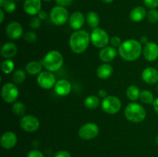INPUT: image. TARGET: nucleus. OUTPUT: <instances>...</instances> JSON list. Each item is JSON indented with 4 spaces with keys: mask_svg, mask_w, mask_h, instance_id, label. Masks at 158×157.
I'll list each match as a JSON object with an SVG mask.
<instances>
[{
    "mask_svg": "<svg viewBox=\"0 0 158 157\" xmlns=\"http://www.w3.org/2000/svg\"><path fill=\"white\" fill-rule=\"evenodd\" d=\"M143 51L140 42L136 39H127L118 48V53L123 60L134 62L140 56Z\"/></svg>",
    "mask_w": 158,
    "mask_h": 157,
    "instance_id": "f257e3e1",
    "label": "nucleus"
},
{
    "mask_svg": "<svg viewBox=\"0 0 158 157\" xmlns=\"http://www.w3.org/2000/svg\"><path fill=\"white\" fill-rule=\"evenodd\" d=\"M90 42V34L85 30L74 31L69 37V44L70 49L76 54L84 52L89 46Z\"/></svg>",
    "mask_w": 158,
    "mask_h": 157,
    "instance_id": "f03ea898",
    "label": "nucleus"
},
{
    "mask_svg": "<svg viewBox=\"0 0 158 157\" xmlns=\"http://www.w3.org/2000/svg\"><path fill=\"white\" fill-rule=\"evenodd\" d=\"M42 63L45 69L49 72L59 71L63 66L64 58L63 54L57 50H51L48 52L42 60Z\"/></svg>",
    "mask_w": 158,
    "mask_h": 157,
    "instance_id": "7ed1b4c3",
    "label": "nucleus"
},
{
    "mask_svg": "<svg viewBox=\"0 0 158 157\" xmlns=\"http://www.w3.org/2000/svg\"><path fill=\"white\" fill-rule=\"evenodd\" d=\"M124 115L129 122L133 123H140L145 119L147 112L143 106L135 102H132L125 108Z\"/></svg>",
    "mask_w": 158,
    "mask_h": 157,
    "instance_id": "20e7f679",
    "label": "nucleus"
},
{
    "mask_svg": "<svg viewBox=\"0 0 158 157\" xmlns=\"http://www.w3.org/2000/svg\"><path fill=\"white\" fill-rule=\"evenodd\" d=\"M69 14L66 7L61 6H56L51 9L49 18L51 22L56 26H63L66 24L69 18Z\"/></svg>",
    "mask_w": 158,
    "mask_h": 157,
    "instance_id": "39448f33",
    "label": "nucleus"
},
{
    "mask_svg": "<svg viewBox=\"0 0 158 157\" xmlns=\"http://www.w3.org/2000/svg\"><path fill=\"white\" fill-rule=\"evenodd\" d=\"M110 39V38L107 32L101 28L97 27L94 29L90 33V42L95 47L99 49H103L107 46Z\"/></svg>",
    "mask_w": 158,
    "mask_h": 157,
    "instance_id": "423d86ee",
    "label": "nucleus"
},
{
    "mask_svg": "<svg viewBox=\"0 0 158 157\" xmlns=\"http://www.w3.org/2000/svg\"><path fill=\"white\" fill-rule=\"evenodd\" d=\"M101 107L103 112L107 114L114 115L121 109L122 103L120 99L115 95H107L103 99Z\"/></svg>",
    "mask_w": 158,
    "mask_h": 157,
    "instance_id": "0eeeda50",
    "label": "nucleus"
},
{
    "mask_svg": "<svg viewBox=\"0 0 158 157\" xmlns=\"http://www.w3.org/2000/svg\"><path fill=\"white\" fill-rule=\"evenodd\" d=\"M19 94L18 86L12 83H7L3 85L2 88V98L6 103H12L15 102Z\"/></svg>",
    "mask_w": 158,
    "mask_h": 157,
    "instance_id": "6e6552de",
    "label": "nucleus"
},
{
    "mask_svg": "<svg viewBox=\"0 0 158 157\" xmlns=\"http://www.w3.org/2000/svg\"><path fill=\"white\" fill-rule=\"evenodd\" d=\"M100 132L98 125L94 123H87L81 126L78 130V135L84 140H90L96 138Z\"/></svg>",
    "mask_w": 158,
    "mask_h": 157,
    "instance_id": "1a4fd4ad",
    "label": "nucleus"
},
{
    "mask_svg": "<svg viewBox=\"0 0 158 157\" xmlns=\"http://www.w3.org/2000/svg\"><path fill=\"white\" fill-rule=\"evenodd\" d=\"M55 75L49 71H43L37 76V83L43 89H49L54 87L56 83Z\"/></svg>",
    "mask_w": 158,
    "mask_h": 157,
    "instance_id": "9d476101",
    "label": "nucleus"
},
{
    "mask_svg": "<svg viewBox=\"0 0 158 157\" xmlns=\"http://www.w3.org/2000/svg\"><path fill=\"white\" fill-rule=\"evenodd\" d=\"M40 120L33 115H25L20 119L22 129L27 132H33L40 128Z\"/></svg>",
    "mask_w": 158,
    "mask_h": 157,
    "instance_id": "9b49d317",
    "label": "nucleus"
},
{
    "mask_svg": "<svg viewBox=\"0 0 158 157\" xmlns=\"http://www.w3.org/2000/svg\"><path fill=\"white\" fill-rule=\"evenodd\" d=\"M6 33L11 39H18L23 36V28L19 22H10L6 26Z\"/></svg>",
    "mask_w": 158,
    "mask_h": 157,
    "instance_id": "f8f14e48",
    "label": "nucleus"
},
{
    "mask_svg": "<svg viewBox=\"0 0 158 157\" xmlns=\"http://www.w3.org/2000/svg\"><path fill=\"white\" fill-rule=\"evenodd\" d=\"M142 53L147 61H156L158 58V45L154 42H148L143 46Z\"/></svg>",
    "mask_w": 158,
    "mask_h": 157,
    "instance_id": "ddd939ff",
    "label": "nucleus"
},
{
    "mask_svg": "<svg viewBox=\"0 0 158 157\" xmlns=\"http://www.w3.org/2000/svg\"><path fill=\"white\" fill-rule=\"evenodd\" d=\"M86 22V17L83 12L80 11H76L73 12L69 18V25L71 29L74 31L80 30Z\"/></svg>",
    "mask_w": 158,
    "mask_h": 157,
    "instance_id": "4468645a",
    "label": "nucleus"
},
{
    "mask_svg": "<svg viewBox=\"0 0 158 157\" xmlns=\"http://www.w3.org/2000/svg\"><path fill=\"white\" fill-rule=\"evenodd\" d=\"M42 9V0H25L23 9L29 15H37Z\"/></svg>",
    "mask_w": 158,
    "mask_h": 157,
    "instance_id": "2eb2a0df",
    "label": "nucleus"
},
{
    "mask_svg": "<svg viewBox=\"0 0 158 157\" xmlns=\"http://www.w3.org/2000/svg\"><path fill=\"white\" fill-rule=\"evenodd\" d=\"M17 141H18V139H17L16 135L11 131L4 132L2 135L1 139H0L2 147L6 149H11L15 147V145L17 144Z\"/></svg>",
    "mask_w": 158,
    "mask_h": 157,
    "instance_id": "dca6fc26",
    "label": "nucleus"
},
{
    "mask_svg": "<svg viewBox=\"0 0 158 157\" xmlns=\"http://www.w3.org/2000/svg\"><path fill=\"white\" fill-rule=\"evenodd\" d=\"M142 79L148 85L158 83V70L154 67H148L141 73Z\"/></svg>",
    "mask_w": 158,
    "mask_h": 157,
    "instance_id": "f3484780",
    "label": "nucleus"
},
{
    "mask_svg": "<svg viewBox=\"0 0 158 157\" xmlns=\"http://www.w3.org/2000/svg\"><path fill=\"white\" fill-rule=\"evenodd\" d=\"M71 90H72V85L70 82L64 78L58 80L54 86V91L60 96L68 95L70 93Z\"/></svg>",
    "mask_w": 158,
    "mask_h": 157,
    "instance_id": "a211bd4d",
    "label": "nucleus"
},
{
    "mask_svg": "<svg viewBox=\"0 0 158 157\" xmlns=\"http://www.w3.org/2000/svg\"><path fill=\"white\" fill-rule=\"evenodd\" d=\"M117 51L113 46H106L100 49L99 52V58L104 63H108L114 60L117 57Z\"/></svg>",
    "mask_w": 158,
    "mask_h": 157,
    "instance_id": "6ab92c4d",
    "label": "nucleus"
},
{
    "mask_svg": "<svg viewBox=\"0 0 158 157\" xmlns=\"http://www.w3.org/2000/svg\"><path fill=\"white\" fill-rule=\"evenodd\" d=\"M18 52L17 46L12 42H6L1 48V55L6 59H11L16 55Z\"/></svg>",
    "mask_w": 158,
    "mask_h": 157,
    "instance_id": "aec40b11",
    "label": "nucleus"
},
{
    "mask_svg": "<svg viewBox=\"0 0 158 157\" xmlns=\"http://www.w3.org/2000/svg\"><path fill=\"white\" fill-rule=\"evenodd\" d=\"M147 15H148V12L144 7L137 6L131 11L129 17L130 19L134 22H140L146 18Z\"/></svg>",
    "mask_w": 158,
    "mask_h": 157,
    "instance_id": "412c9836",
    "label": "nucleus"
},
{
    "mask_svg": "<svg viewBox=\"0 0 158 157\" xmlns=\"http://www.w3.org/2000/svg\"><path fill=\"white\" fill-rule=\"evenodd\" d=\"M114 69L109 63H103L100 65L97 69V75L101 79H107L112 75Z\"/></svg>",
    "mask_w": 158,
    "mask_h": 157,
    "instance_id": "4be33fe9",
    "label": "nucleus"
},
{
    "mask_svg": "<svg viewBox=\"0 0 158 157\" xmlns=\"http://www.w3.org/2000/svg\"><path fill=\"white\" fill-rule=\"evenodd\" d=\"M43 63L42 62L37 61H31L26 65V72L28 74L32 75H38L39 74L43 72Z\"/></svg>",
    "mask_w": 158,
    "mask_h": 157,
    "instance_id": "5701e85b",
    "label": "nucleus"
},
{
    "mask_svg": "<svg viewBox=\"0 0 158 157\" xmlns=\"http://www.w3.org/2000/svg\"><path fill=\"white\" fill-rule=\"evenodd\" d=\"M86 21L89 27L92 28L93 29H96L98 27L99 24H100V15L94 11H90L86 14Z\"/></svg>",
    "mask_w": 158,
    "mask_h": 157,
    "instance_id": "b1692460",
    "label": "nucleus"
},
{
    "mask_svg": "<svg viewBox=\"0 0 158 157\" xmlns=\"http://www.w3.org/2000/svg\"><path fill=\"white\" fill-rule=\"evenodd\" d=\"M100 104V100L98 96L95 95H90L84 99V106L88 109H96Z\"/></svg>",
    "mask_w": 158,
    "mask_h": 157,
    "instance_id": "393cba45",
    "label": "nucleus"
},
{
    "mask_svg": "<svg viewBox=\"0 0 158 157\" xmlns=\"http://www.w3.org/2000/svg\"><path fill=\"white\" fill-rule=\"evenodd\" d=\"M126 94L127 96V98L130 100H131L133 102H135L140 98V90L137 86H135V85H131V86H128L127 89Z\"/></svg>",
    "mask_w": 158,
    "mask_h": 157,
    "instance_id": "a878e982",
    "label": "nucleus"
},
{
    "mask_svg": "<svg viewBox=\"0 0 158 157\" xmlns=\"http://www.w3.org/2000/svg\"><path fill=\"white\" fill-rule=\"evenodd\" d=\"M12 111L15 115L23 117L26 114V107L23 102L17 101L13 103V105H12Z\"/></svg>",
    "mask_w": 158,
    "mask_h": 157,
    "instance_id": "bb28decb",
    "label": "nucleus"
},
{
    "mask_svg": "<svg viewBox=\"0 0 158 157\" xmlns=\"http://www.w3.org/2000/svg\"><path fill=\"white\" fill-rule=\"evenodd\" d=\"M139 99L144 104H153V103L154 102V94L151 92L150 90L148 89H144V90L141 91L140 92V98Z\"/></svg>",
    "mask_w": 158,
    "mask_h": 157,
    "instance_id": "cd10ccee",
    "label": "nucleus"
},
{
    "mask_svg": "<svg viewBox=\"0 0 158 157\" xmlns=\"http://www.w3.org/2000/svg\"><path fill=\"white\" fill-rule=\"evenodd\" d=\"M26 72L23 69H17L12 74V80H13L14 83L16 85L23 83L26 80Z\"/></svg>",
    "mask_w": 158,
    "mask_h": 157,
    "instance_id": "c85d7f7f",
    "label": "nucleus"
},
{
    "mask_svg": "<svg viewBox=\"0 0 158 157\" xmlns=\"http://www.w3.org/2000/svg\"><path fill=\"white\" fill-rule=\"evenodd\" d=\"M1 69L5 74H10L15 69V63L12 59H6L2 62Z\"/></svg>",
    "mask_w": 158,
    "mask_h": 157,
    "instance_id": "c756f323",
    "label": "nucleus"
},
{
    "mask_svg": "<svg viewBox=\"0 0 158 157\" xmlns=\"http://www.w3.org/2000/svg\"><path fill=\"white\" fill-rule=\"evenodd\" d=\"M1 8L6 13H12L16 9L15 1H14V0H7Z\"/></svg>",
    "mask_w": 158,
    "mask_h": 157,
    "instance_id": "7c9ffc66",
    "label": "nucleus"
},
{
    "mask_svg": "<svg viewBox=\"0 0 158 157\" xmlns=\"http://www.w3.org/2000/svg\"><path fill=\"white\" fill-rule=\"evenodd\" d=\"M148 21L151 24H155L158 22V10L156 9H150L147 15Z\"/></svg>",
    "mask_w": 158,
    "mask_h": 157,
    "instance_id": "2f4dec72",
    "label": "nucleus"
},
{
    "mask_svg": "<svg viewBox=\"0 0 158 157\" xmlns=\"http://www.w3.org/2000/svg\"><path fill=\"white\" fill-rule=\"evenodd\" d=\"M23 38L28 43H34L37 40V35L34 32H27L23 35Z\"/></svg>",
    "mask_w": 158,
    "mask_h": 157,
    "instance_id": "473e14b6",
    "label": "nucleus"
},
{
    "mask_svg": "<svg viewBox=\"0 0 158 157\" xmlns=\"http://www.w3.org/2000/svg\"><path fill=\"white\" fill-rule=\"evenodd\" d=\"M41 21L42 20L39 18L38 15H34L29 20V26L32 29H39L41 26Z\"/></svg>",
    "mask_w": 158,
    "mask_h": 157,
    "instance_id": "72a5a7b5",
    "label": "nucleus"
},
{
    "mask_svg": "<svg viewBox=\"0 0 158 157\" xmlns=\"http://www.w3.org/2000/svg\"><path fill=\"white\" fill-rule=\"evenodd\" d=\"M110 43L111 46L114 48H119L121 44L123 43L121 38L119 36H117V35H114V36H112L110 39Z\"/></svg>",
    "mask_w": 158,
    "mask_h": 157,
    "instance_id": "f704fd0d",
    "label": "nucleus"
},
{
    "mask_svg": "<svg viewBox=\"0 0 158 157\" xmlns=\"http://www.w3.org/2000/svg\"><path fill=\"white\" fill-rule=\"evenodd\" d=\"M145 6L150 9H156L158 7V0H143Z\"/></svg>",
    "mask_w": 158,
    "mask_h": 157,
    "instance_id": "c9c22d12",
    "label": "nucleus"
},
{
    "mask_svg": "<svg viewBox=\"0 0 158 157\" xmlns=\"http://www.w3.org/2000/svg\"><path fill=\"white\" fill-rule=\"evenodd\" d=\"M27 157H44V155L40 151L37 150V149H33L28 153Z\"/></svg>",
    "mask_w": 158,
    "mask_h": 157,
    "instance_id": "e433bc0d",
    "label": "nucleus"
},
{
    "mask_svg": "<svg viewBox=\"0 0 158 157\" xmlns=\"http://www.w3.org/2000/svg\"><path fill=\"white\" fill-rule=\"evenodd\" d=\"M55 1H56V3L58 6L66 7V6L72 4V2L74 1V0H55Z\"/></svg>",
    "mask_w": 158,
    "mask_h": 157,
    "instance_id": "4c0bfd02",
    "label": "nucleus"
},
{
    "mask_svg": "<svg viewBox=\"0 0 158 157\" xmlns=\"http://www.w3.org/2000/svg\"><path fill=\"white\" fill-rule=\"evenodd\" d=\"M54 157H71V155L68 151L60 150L55 154Z\"/></svg>",
    "mask_w": 158,
    "mask_h": 157,
    "instance_id": "58836bf2",
    "label": "nucleus"
},
{
    "mask_svg": "<svg viewBox=\"0 0 158 157\" xmlns=\"http://www.w3.org/2000/svg\"><path fill=\"white\" fill-rule=\"evenodd\" d=\"M37 15H38L39 18H40L41 20H45L47 18L48 13L46 12V11L41 10L40 12H39V14Z\"/></svg>",
    "mask_w": 158,
    "mask_h": 157,
    "instance_id": "ea45409f",
    "label": "nucleus"
},
{
    "mask_svg": "<svg viewBox=\"0 0 158 157\" xmlns=\"http://www.w3.org/2000/svg\"><path fill=\"white\" fill-rule=\"evenodd\" d=\"M98 95L100 97H101V98H103V99H104L105 97H106L107 96V92H106V91L105 90V89H100V90H99V92H98Z\"/></svg>",
    "mask_w": 158,
    "mask_h": 157,
    "instance_id": "a19ab883",
    "label": "nucleus"
},
{
    "mask_svg": "<svg viewBox=\"0 0 158 157\" xmlns=\"http://www.w3.org/2000/svg\"><path fill=\"white\" fill-rule=\"evenodd\" d=\"M153 107H154V111L158 114V97L154 99V102L153 103Z\"/></svg>",
    "mask_w": 158,
    "mask_h": 157,
    "instance_id": "79ce46f5",
    "label": "nucleus"
},
{
    "mask_svg": "<svg viewBox=\"0 0 158 157\" xmlns=\"http://www.w3.org/2000/svg\"><path fill=\"white\" fill-rule=\"evenodd\" d=\"M140 43H141V44H147V43L148 42V37L146 36V35H143V36H141L140 37Z\"/></svg>",
    "mask_w": 158,
    "mask_h": 157,
    "instance_id": "37998d69",
    "label": "nucleus"
},
{
    "mask_svg": "<svg viewBox=\"0 0 158 157\" xmlns=\"http://www.w3.org/2000/svg\"><path fill=\"white\" fill-rule=\"evenodd\" d=\"M0 15H1V17H0V22L2 23L5 18V11L2 8L0 9Z\"/></svg>",
    "mask_w": 158,
    "mask_h": 157,
    "instance_id": "c03bdc74",
    "label": "nucleus"
},
{
    "mask_svg": "<svg viewBox=\"0 0 158 157\" xmlns=\"http://www.w3.org/2000/svg\"><path fill=\"white\" fill-rule=\"evenodd\" d=\"M101 2H103V3H106V4H109V3H111L114 2V0H100Z\"/></svg>",
    "mask_w": 158,
    "mask_h": 157,
    "instance_id": "a18cd8bd",
    "label": "nucleus"
},
{
    "mask_svg": "<svg viewBox=\"0 0 158 157\" xmlns=\"http://www.w3.org/2000/svg\"><path fill=\"white\" fill-rule=\"evenodd\" d=\"M6 1H7V0H0V6L2 7V6H3V4H4Z\"/></svg>",
    "mask_w": 158,
    "mask_h": 157,
    "instance_id": "49530a36",
    "label": "nucleus"
},
{
    "mask_svg": "<svg viewBox=\"0 0 158 157\" xmlns=\"http://www.w3.org/2000/svg\"><path fill=\"white\" fill-rule=\"evenodd\" d=\"M156 142H157V143L158 144V135H157V136L156 137Z\"/></svg>",
    "mask_w": 158,
    "mask_h": 157,
    "instance_id": "de8ad7c7",
    "label": "nucleus"
},
{
    "mask_svg": "<svg viewBox=\"0 0 158 157\" xmlns=\"http://www.w3.org/2000/svg\"><path fill=\"white\" fill-rule=\"evenodd\" d=\"M42 1H44V2H50L52 0H42Z\"/></svg>",
    "mask_w": 158,
    "mask_h": 157,
    "instance_id": "09e8293b",
    "label": "nucleus"
},
{
    "mask_svg": "<svg viewBox=\"0 0 158 157\" xmlns=\"http://www.w3.org/2000/svg\"><path fill=\"white\" fill-rule=\"evenodd\" d=\"M14 1H21V0H14Z\"/></svg>",
    "mask_w": 158,
    "mask_h": 157,
    "instance_id": "8fccbe9b",
    "label": "nucleus"
},
{
    "mask_svg": "<svg viewBox=\"0 0 158 157\" xmlns=\"http://www.w3.org/2000/svg\"><path fill=\"white\" fill-rule=\"evenodd\" d=\"M157 91H158V83H157Z\"/></svg>",
    "mask_w": 158,
    "mask_h": 157,
    "instance_id": "3c124183",
    "label": "nucleus"
}]
</instances>
